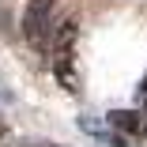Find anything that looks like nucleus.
Here are the masks:
<instances>
[{
  "mask_svg": "<svg viewBox=\"0 0 147 147\" xmlns=\"http://www.w3.org/2000/svg\"><path fill=\"white\" fill-rule=\"evenodd\" d=\"M53 76L61 83V91L79 94V68H76V23H61L53 45Z\"/></svg>",
  "mask_w": 147,
  "mask_h": 147,
  "instance_id": "nucleus-1",
  "label": "nucleus"
},
{
  "mask_svg": "<svg viewBox=\"0 0 147 147\" xmlns=\"http://www.w3.org/2000/svg\"><path fill=\"white\" fill-rule=\"evenodd\" d=\"M53 15H57V0H30L23 8V38L30 45H49L53 38Z\"/></svg>",
  "mask_w": 147,
  "mask_h": 147,
  "instance_id": "nucleus-2",
  "label": "nucleus"
},
{
  "mask_svg": "<svg viewBox=\"0 0 147 147\" xmlns=\"http://www.w3.org/2000/svg\"><path fill=\"white\" fill-rule=\"evenodd\" d=\"M106 121H109V128L121 136V140H128V136H143V132H147V121H143L140 109H109Z\"/></svg>",
  "mask_w": 147,
  "mask_h": 147,
  "instance_id": "nucleus-3",
  "label": "nucleus"
},
{
  "mask_svg": "<svg viewBox=\"0 0 147 147\" xmlns=\"http://www.w3.org/2000/svg\"><path fill=\"white\" fill-rule=\"evenodd\" d=\"M79 128H83L87 136H91V140L106 143V147H121V143H125L121 136H117V132L109 128V121H106V117H91V113H83V117H79Z\"/></svg>",
  "mask_w": 147,
  "mask_h": 147,
  "instance_id": "nucleus-4",
  "label": "nucleus"
},
{
  "mask_svg": "<svg viewBox=\"0 0 147 147\" xmlns=\"http://www.w3.org/2000/svg\"><path fill=\"white\" fill-rule=\"evenodd\" d=\"M11 30V15H8V8L0 4V34H8Z\"/></svg>",
  "mask_w": 147,
  "mask_h": 147,
  "instance_id": "nucleus-5",
  "label": "nucleus"
},
{
  "mask_svg": "<svg viewBox=\"0 0 147 147\" xmlns=\"http://www.w3.org/2000/svg\"><path fill=\"white\" fill-rule=\"evenodd\" d=\"M23 147H49V143H23Z\"/></svg>",
  "mask_w": 147,
  "mask_h": 147,
  "instance_id": "nucleus-6",
  "label": "nucleus"
},
{
  "mask_svg": "<svg viewBox=\"0 0 147 147\" xmlns=\"http://www.w3.org/2000/svg\"><path fill=\"white\" fill-rule=\"evenodd\" d=\"M140 91H143V98H147V79H143V87H140Z\"/></svg>",
  "mask_w": 147,
  "mask_h": 147,
  "instance_id": "nucleus-7",
  "label": "nucleus"
}]
</instances>
